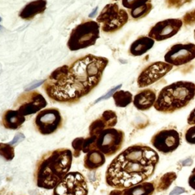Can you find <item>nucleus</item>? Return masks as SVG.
I'll use <instances>...</instances> for the list:
<instances>
[{
  "mask_svg": "<svg viewBox=\"0 0 195 195\" xmlns=\"http://www.w3.org/2000/svg\"><path fill=\"white\" fill-rule=\"evenodd\" d=\"M108 64L105 57L92 54L80 57L70 66H62L53 71L43 88L56 102L76 103L98 85Z\"/></svg>",
  "mask_w": 195,
  "mask_h": 195,
  "instance_id": "f257e3e1",
  "label": "nucleus"
},
{
  "mask_svg": "<svg viewBox=\"0 0 195 195\" xmlns=\"http://www.w3.org/2000/svg\"><path fill=\"white\" fill-rule=\"evenodd\" d=\"M159 162L155 149L143 143L127 148L111 161L105 173V182L114 189L123 190L151 178Z\"/></svg>",
  "mask_w": 195,
  "mask_h": 195,
  "instance_id": "f03ea898",
  "label": "nucleus"
},
{
  "mask_svg": "<svg viewBox=\"0 0 195 195\" xmlns=\"http://www.w3.org/2000/svg\"><path fill=\"white\" fill-rule=\"evenodd\" d=\"M70 149H57L41 156L37 162L34 182L40 188L52 190L69 172L72 162Z\"/></svg>",
  "mask_w": 195,
  "mask_h": 195,
  "instance_id": "7ed1b4c3",
  "label": "nucleus"
},
{
  "mask_svg": "<svg viewBox=\"0 0 195 195\" xmlns=\"http://www.w3.org/2000/svg\"><path fill=\"white\" fill-rule=\"evenodd\" d=\"M194 98V82L177 81L160 90L154 104V108L163 114H172L187 107Z\"/></svg>",
  "mask_w": 195,
  "mask_h": 195,
  "instance_id": "20e7f679",
  "label": "nucleus"
},
{
  "mask_svg": "<svg viewBox=\"0 0 195 195\" xmlns=\"http://www.w3.org/2000/svg\"><path fill=\"white\" fill-rule=\"evenodd\" d=\"M100 38V25L95 21H87L72 29L67 46L71 51L85 49L95 44Z\"/></svg>",
  "mask_w": 195,
  "mask_h": 195,
  "instance_id": "39448f33",
  "label": "nucleus"
},
{
  "mask_svg": "<svg viewBox=\"0 0 195 195\" xmlns=\"http://www.w3.org/2000/svg\"><path fill=\"white\" fill-rule=\"evenodd\" d=\"M129 15L126 10L120 8L117 3L106 5L98 16L97 22L102 24V30L105 33H113L120 30L128 22Z\"/></svg>",
  "mask_w": 195,
  "mask_h": 195,
  "instance_id": "423d86ee",
  "label": "nucleus"
},
{
  "mask_svg": "<svg viewBox=\"0 0 195 195\" xmlns=\"http://www.w3.org/2000/svg\"><path fill=\"white\" fill-rule=\"evenodd\" d=\"M125 140L124 132L116 128L105 129L97 137L96 149L111 157L119 152Z\"/></svg>",
  "mask_w": 195,
  "mask_h": 195,
  "instance_id": "0eeeda50",
  "label": "nucleus"
},
{
  "mask_svg": "<svg viewBox=\"0 0 195 195\" xmlns=\"http://www.w3.org/2000/svg\"><path fill=\"white\" fill-rule=\"evenodd\" d=\"M53 195H88L86 179L80 172H69L53 188Z\"/></svg>",
  "mask_w": 195,
  "mask_h": 195,
  "instance_id": "6e6552de",
  "label": "nucleus"
},
{
  "mask_svg": "<svg viewBox=\"0 0 195 195\" xmlns=\"http://www.w3.org/2000/svg\"><path fill=\"white\" fill-rule=\"evenodd\" d=\"M151 144L158 152L165 155L169 154L180 146L181 135L175 128L162 129L152 136Z\"/></svg>",
  "mask_w": 195,
  "mask_h": 195,
  "instance_id": "1a4fd4ad",
  "label": "nucleus"
},
{
  "mask_svg": "<svg viewBox=\"0 0 195 195\" xmlns=\"http://www.w3.org/2000/svg\"><path fill=\"white\" fill-rule=\"evenodd\" d=\"M62 118L57 108L41 110L34 120V127L41 135H50L62 128Z\"/></svg>",
  "mask_w": 195,
  "mask_h": 195,
  "instance_id": "9d476101",
  "label": "nucleus"
},
{
  "mask_svg": "<svg viewBox=\"0 0 195 195\" xmlns=\"http://www.w3.org/2000/svg\"><path fill=\"white\" fill-rule=\"evenodd\" d=\"M172 69L173 66L165 61L151 62L140 72L137 78V85L140 88H146L166 76Z\"/></svg>",
  "mask_w": 195,
  "mask_h": 195,
  "instance_id": "9b49d317",
  "label": "nucleus"
},
{
  "mask_svg": "<svg viewBox=\"0 0 195 195\" xmlns=\"http://www.w3.org/2000/svg\"><path fill=\"white\" fill-rule=\"evenodd\" d=\"M48 105L45 98L40 92L28 91L21 95L15 103V107L24 116H29L41 111Z\"/></svg>",
  "mask_w": 195,
  "mask_h": 195,
  "instance_id": "f8f14e48",
  "label": "nucleus"
},
{
  "mask_svg": "<svg viewBox=\"0 0 195 195\" xmlns=\"http://www.w3.org/2000/svg\"><path fill=\"white\" fill-rule=\"evenodd\" d=\"M195 59V43H175L164 56L165 62L173 67L185 65Z\"/></svg>",
  "mask_w": 195,
  "mask_h": 195,
  "instance_id": "ddd939ff",
  "label": "nucleus"
},
{
  "mask_svg": "<svg viewBox=\"0 0 195 195\" xmlns=\"http://www.w3.org/2000/svg\"><path fill=\"white\" fill-rule=\"evenodd\" d=\"M183 26L182 19L168 18L160 21L152 26L148 36L155 41H162L177 34Z\"/></svg>",
  "mask_w": 195,
  "mask_h": 195,
  "instance_id": "4468645a",
  "label": "nucleus"
},
{
  "mask_svg": "<svg viewBox=\"0 0 195 195\" xmlns=\"http://www.w3.org/2000/svg\"><path fill=\"white\" fill-rule=\"evenodd\" d=\"M118 123V116L114 111L106 110L102 113V114L95 120L90 124L88 128V133L89 136L98 137L101 132L105 129L112 128Z\"/></svg>",
  "mask_w": 195,
  "mask_h": 195,
  "instance_id": "2eb2a0df",
  "label": "nucleus"
},
{
  "mask_svg": "<svg viewBox=\"0 0 195 195\" xmlns=\"http://www.w3.org/2000/svg\"><path fill=\"white\" fill-rule=\"evenodd\" d=\"M156 98L157 95L156 90L153 88H144L133 97V103L137 110L148 111L154 107Z\"/></svg>",
  "mask_w": 195,
  "mask_h": 195,
  "instance_id": "dca6fc26",
  "label": "nucleus"
},
{
  "mask_svg": "<svg viewBox=\"0 0 195 195\" xmlns=\"http://www.w3.org/2000/svg\"><path fill=\"white\" fill-rule=\"evenodd\" d=\"M156 191L153 182H144L123 190L115 189L110 195H153Z\"/></svg>",
  "mask_w": 195,
  "mask_h": 195,
  "instance_id": "f3484780",
  "label": "nucleus"
},
{
  "mask_svg": "<svg viewBox=\"0 0 195 195\" xmlns=\"http://www.w3.org/2000/svg\"><path fill=\"white\" fill-rule=\"evenodd\" d=\"M25 121L24 116L18 110H8L2 118V124L7 130H18Z\"/></svg>",
  "mask_w": 195,
  "mask_h": 195,
  "instance_id": "a211bd4d",
  "label": "nucleus"
},
{
  "mask_svg": "<svg viewBox=\"0 0 195 195\" xmlns=\"http://www.w3.org/2000/svg\"><path fill=\"white\" fill-rule=\"evenodd\" d=\"M47 0H34L28 3L19 12V17L24 20H31L40 14H43L47 8Z\"/></svg>",
  "mask_w": 195,
  "mask_h": 195,
  "instance_id": "6ab92c4d",
  "label": "nucleus"
},
{
  "mask_svg": "<svg viewBox=\"0 0 195 195\" xmlns=\"http://www.w3.org/2000/svg\"><path fill=\"white\" fill-rule=\"evenodd\" d=\"M155 41L149 36H140L135 40L129 48V53L133 57H140L153 48Z\"/></svg>",
  "mask_w": 195,
  "mask_h": 195,
  "instance_id": "aec40b11",
  "label": "nucleus"
},
{
  "mask_svg": "<svg viewBox=\"0 0 195 195\" xmlns=\"http://www.w3.org/2000/svg\"><path fill=\"white\" fill-rule=\"evenodd\" d=\"M106 161V156L98 149H95L85 153L84 157V167L87 170L94 171L102 167Z\"/></svg>",
  "mask_w": 195,
  "mask_h": 195,
  "instance_id": "412c9836",
  "label": "nucleus"
},
{
  "mask_svg": "<svg viewBox=\"0 0 195 195\" xmlns=\"http://www.w3.org/2000/svg\"><path fill=\"white\" fill-rule=\"evenodd\" d=\"M176 178L177 175L175 172H168V173L164 174L161 177L153 181L155 187H156V191L161 192V191L167 190Z\"/></svg>",
  "mask_w": 195,
  "mask_h": 195,
  "instance_id": "4be33fe9",
  "label": "nucleus"
},
{
  "mask_svg": "<svg viewBox=\"0 0 195 195\" xmlns=\"http://www.w3.org/2000/svg\"><path fill=\"white\" fill-rule=\"evenodd\" d=\"M114 104L118 108H126L133 102V95L129 91L118 90L113 95Z\"/></svg>",
  "mask_w": 195,
  "mask_h": 195,
  "instance_id": "5701e85b",
  "label": "nucleus"
},
{
  "mask_svg": "<svg viewBox=\"0 0 195 195\" xmlns=\"http://www.w3.org/2000/svg\"><path fill=\"white\" fill-rule=\"evenodd\" d=\"M152 4L149 2L146 3L143 6H141L137 8H133V9L130 10V15L134 20H139V19H142L147 16L150 12L152 9Z\"/></svg>",
  "mask_w": 195,
  "mask_h": 195,
  "instance_id": "b1692460",
  "label": "nucleus"
},
{
  "mask_svg": "<svg viewBox=\"0 0 195 195\" xmlns=\"http://www.w3.org/2000/svg\"><path fill=\"white\" fill-rule=\"evenodd\" d=\"M0 156L6 161H12L15 158V147L10 143L0 142Z\"/></svg>",
  "mask_w": 195,
  "mask_h": 195,
  "instance_id": "393cba45",
  "label": "nucleus"
},
{
  "mask_svg": "<svg viewBox=\"0 0 195 195\" xmlns=\"http://www.w3.org/2000/svg\"><path fill=\"white\" fill-rule=\"evenodd\" d=\"M84 140L85 138H83V137H78V138H76L72 141V146L73 149L72 155L74 157L78 158L79 157L80 155H81L82 152Z\"/></svg>",
  "mask_w": 195,
  "mask_h": 195,
  "instance_id": "a878e982",
  "label": "nucleus"
},
{
  "mask_svg": "<svg viewBox=\"0 0 195 195\" xmlns=\"http://www.w3.org/2000/svg\"><path fill=\"white\" fill-rule=\"evenodd\" d=\"M150 0H122V5L124 8L131 10L133 8L143 6Z\"/></svg>",
  "mask_w": 195,
  "mask_h": 195,
  "instance_id": "bb28decb",
  "label": "nucleus"
},
{
  "mask_svg": "<svg viewBox=\"0 0 195 195\" xmlns=\"http://www.w3.org/2000/svg\"><path fill=\"white\" fill-rule=\"evenodd\" d=\"M183 24L185 26L195 25V8L186 12L182 19Z\"/></svg>",
  "mask_w": 195,
  "mask_h": 195,
  "instance_id": "cd10ccee",
  "label": "nucleus"
},
{
  "mask_svg": "<svg viewBox=\"0 0 195 195\" xmlns=\"http://www.w3.org/2000/svg\"><path fill=\"white\" fill-rule=\"evenodd\" d=\"M184 139L188 143L195 145V125H192L186 130L184 133Z\"/></svg>",
  "mask_w": 195,
  "mask_h": 195,
  "instance_id": "c85d7f7f",
  "label": "nucleus"
},
{
  "mask_svg": "<svg viewBox=\"0 0 195 195\" xmlns=\"http://www.w3.org/2000/svg\"><path fill=\"white\" fill-rule=\"evenodd\" d=\"M191 1L192 0H166L165 5L169 8H178Z\"/></svg>",
  "mask_w": 195,
  "mask_h": 195,
  "instance_id": "c756f323",
  "label": "nucleus"
},
{
  "mask_svg": "<svg viewBox=\"0 0 195 195\" xmlns=\"http://www.w3.org/2000/svg\"><path fill=\"white\" fill-rule=\"evenodd\" d=\"M121 85H118V86H116V87H114V88H111V90H110L109 92H108L107 93L105 94V95H103V96H102V97H100L98 99H97L96 101H95V103H98V102H100V101H102V100H106V99H108V98H109L110 97H111V96H113V95H114V93L115 92H117L118 91V89H119L120 88H121Z\"/></svg>",
  "mask_w": 195,
  "mask_h": 195,
  "instance_id": "7c9ffc66",
  "label": "nucleus"
},
{
  "mask_svg": "<svg viewBox=\"0 0 195 195\" xmlns=\"http://www.w3.org/2000/svg\"><path fill=\"white\" fill-rule=\"evenodd\" d=\"M24 139H25V137H24V134L18 133L17 135H15V137H14L13 140H12L9 143L12 146H16V145H18L19 142L23 141Z\"/></svg>",
  "mask_w": 195,
  "mask_h": 195,
  "instance_id": "2f4dec72",
  "label": "nucleus"
},
{
  "mask_svg": "<svg viewBox=\"0 0 195 195\" xmlns=\"http://www.w3.org/2000/svg\"><path fill=\"white\" fill-rule=\"evenodd\" d=\"M188 184L190 187L195 191V168L191 171V173L188 178Z\"/></svg>",
  "mask_w": 195,
  "mask_h": 195,
  "instance_id": "473e14b6",
  "label": "nucleus"
},
{
  "mask_svg": "<svg viewBox=\"0 0 195 195\" xmlns=\"http://www.w3.org/2000/svg\"><path fill=\"white\" fill-rule=\"evenodd\" d=\"M187 192L184 188L182 187H175L174 188V189L172 190L170 192L169 195H180L182 194H184V193Z\"/></svg>",
  "mask_w": 195,
  "mask_h": 195,
  "instance_id": "72a5a7b5",
  "label": "nucleus"
},
{
  "mask_svg": "<svg viewBox=\"0 0 195 195\" xmlns=\"http://www.w3.org/2000/svg\"><path fill=\"white\" fill-rule=\"evenodd\" d=\"M187 121L189 125H191V126L192 125H195V108L189 114L188 117Z\"/></svg>",
  "mask_w": 195,
  "mask_h": 195,
  "instance_id": "f704fd0d",
  "label": "nucleus"
},
{
  "mask_svg": "<svg viewBox=\"0 0 195 195\" xmlns=\"http://www.w3.org/2000/svg\"><path fill=\"white\" fill-rule=\"evenodd\" d=\"M44 82V81H40V82H37L36 83H34V84H31L30 86L28 87V88H26V90H27L28 92V91H31V90H32V89H34V88H37V87H38L39 86V85H42L43 83Z\"/></svg>",
  "mask_w": 195,
  "mask_h": 195,
  "instance_id": "c9c22d12",
  "label": "nucleus"
},
{
  "mask_svg": "<svg viewBox=\"0 0 195 195\" xmlns=\"http://www.w3.org/2000/svg\"><path fill=\"white\" fill-rule=\"evenodd\" d=\"M193 163V161L192 159H191V158H188V159H186L185 161L183 162V165H184V166H188V165H191Z\"/></svg>",
  "mask_w": 195,
  "mask_h": 195,
  "instance_id": "e433bc0d",
  "label": "nucleus"
},
{
  "mask_svg": "<svg viewBox=\"0 0 195 195\" xmlns=\"http://www.w3.org/2000/svg\"><path fill=\"white\" fill-rule=\"evenodd\" d=\"M98 7H96V8H94V9L92 10V12L89 14V15H88V17H89V18H92V17L95 16V14H96V12L98 11Z\"/></svg>",
  "mask_w": 195,
  "mask_h": 195,
  "instance_id": "4c0bfd02",
  "label": "nucleus"
},
{
  "mask_svg": "<svg viewBox=\"0 0 195 195\" xmlns=\"http://www.w3.org/2000/svg\"><path fill=\"white\" fill-rule=\"evenodd\" d=\"M194 40H195V30L194 31Z\"/></svg>",
  "mask_w": 195,
  "mask_h": 195,
  "instance_id": "58836bf2",
  "label": "nucleus"
},
{
  "mask_svg": "<svg viewBox=\"0 0 195 195\" xmlns=\"http://www.w3.org/2000/svg\"><path fill=\"white\" fill-rule=\"evenodd\" d=\"M2 25H0V30H1V29H2Z\"/></svg>",
  "mask_w": 195,
  "mask_h": 195,
  "instance_id": "ea45409f",
  "label": "nucleus"
},
{
  "mask_svg": "<svg viewBox=\"0 0 195 195\" xmlns=\"http://www.w3.org/2000/svg\"><path fill=\"white\" fill-rule=\"evenodd\" d=\"M1 21H2V18H1V17H0V22H1Z\"/></svg>",
  "mask_w": 195,
  "mask_h": 195,
  "instance_id": "a19ab883",
  "label": "nucleus"
},
{
  "mask_svg": "<svg viewBox=\"0 0 195 195\" xmlns=\"http://www.w3.org/2000/svg\"><path fill=\"white\" fill-rule=\"evenodd\" d=\"M114 1H119V0H114Z\"/></svg>",
  "mask_w": 195,
  "mask_h": 195,
  "instance_id": "79ce46f5",
  "label": "nucleus"
},
{
  "mask_svg": "<svg viewBox=\"0 0 195 195\" xmlns=\"http://www.w3.org/2000/svg\"><path fill=\"white\" fill-rule=\"evenodd\" d=\"M193 195H195V194H193Z\"/></svg>",
  "mask_w": 195,
  "mask_h": 195,
  "instance_id": "37998d69",
  "label": "nucleus"
}]
</instances>
